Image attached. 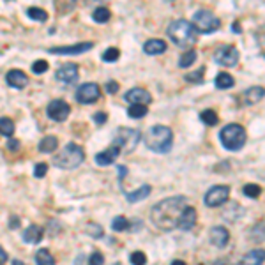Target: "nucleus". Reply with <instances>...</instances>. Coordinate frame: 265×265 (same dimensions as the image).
Returning <instances> with one entry per match:
<instances>
[{"label": "nucleus", "instance_id": "31", "mask_svg": "<svg viewBox=\"0 0 265 265\" xmlns=\"http://www.w3.org/2000/svg\"><path fill=\"white\" fill-rule=\"evenodd\" d=\"M147 112H149L147 104H131L128 110V115L131 118H142L147 115Z\"/></svg>", "mask_w": 265, "mask_h": 265}, {"label": "nucleus", "instance_id": "38", "mask_svg": "<svg viewBox=\"0 0 265 265\" xmlns=\"http://www.w3.org/2000/svg\"><path fill=\"white\" fill-rule=\"evenodd\" d=\"M87 233H88V235H92L94 239H101V237L104 235L103 228H101L99 225H96V223H88V225H87Z\"/></svg>", "mask_w": 265, "mask_h": 265}, {"label": "nucleus", "instance_id": "14", "mask_svg": "<svg viewBox=\"0 0 265 265\" xmlns=\"http://www.w3.org/2000/svg\"><path fill=\"white\" fill-rule=\"evenodd\" d=\"M126 101L131 104H149L150 101H152V96L149 94V90H145V88H131L129 92H126Z\"/></svg>", "mask_w": 265, "mask_h": 265}, {"label": "nucleus", "instance_id": "49", "mask_svg": "<svg viewBox=\"0 0 265 265\" xmlns=\"http://www.w3.org/2000/svg\"><path fill=\"white\" fill-rule=\"evenodd\" d=\"M172 265H186V262H182V260H173Z\"/></svg>", "mask_w": 265, "mask_h": 265}, {"label": "nucleus", "instance_id": "2", "mask_svg": "<svg viewBox=\"0 0 265 265\" xmlns=\"http://www.w3.org/2000/svg\"><path fill=\"white\" fill-rule=\"evenodd\" d=\"M145 145H147L152 152L157 154H166L172 150V145H173V132L170 128L166 126H152L145 132Z\"/></svg>", "mask_w": 265, "mask_h": 265}, {"label": "nucleus", "instance_id": "6", "mask_svg": "<svg viewBox=\"0 0 265 265\" xmlns=\"http://www.w3.org/2000/svg\"><path fill=\"white\" fill-rule=\"evenodd\" d=\"M193 27L197 32L200 34H212V32H216L219 29L221 21L216 18V15L209 9H200L195 13L193 16Z\"/></svg>", "mask_w": 265, "mask_h": 265}, {"label": "nucleus", "instance_id": "1", "mask_svg": "<svg viewBox=\"0 0 265 265\" xmlns=\"http://www.w3.org/2000/svg\"><path fill=\"white\" fill-rule=\"evenodd\" d=\"M187 207L186 197H170L161 200L150 211V219L163 232H172L179 225V217Z\"/></svg>", "mask_w": 265, "mask_h": 265}, {"label": "nucleus", "instance_id": "41", "mask_svg": "<svg viewBox=\"0 0 265 265\" xmlns=\"http://www.w3.org/2000/svg\"><path fill=\"white\" fill-rule=\"evenodd\" d=\"M88 265H103L104 264V256L99 253V251H96V253H92V255L88 256Z\"/></svg>", "mask_w": 265, "mask_h": 265}, {"label": "nucleus", "instance_id": "7", "mask_svg": "<svg viewBox=\"0 0 265 265\" xmlns=\"http://www.w3.org/2000/svg\"><path fill=\"white\" fill-rule=\"evenodd\" d=\"M140 132L136 129H131V128H118L117 129V134H115V145L117 147H124L126 150H132L136 147L138 142H140Z\"/></svg>", "mask_w": 265, "mask_h": 265}, {"label": "nucleus", "instance_id": "51", "mask_svg": "<svg viewBox=\"0 0 265 265\" xmlns=\"http://www.w3.org/2000/svg\"><path fill=\"white\" fill-rule=\"evenodd\" d=\"M233 30H235V32H239V23H237V21L233 23Z\"/></svg>", "mask_w": 265, "mask_h": 265}, {"label": "nucleus", "instance_id": "19", "mask_svg": "<svg viewBox=\"0 0 265 265\" xmlns=\"http://www.w3.org/2000/svg\"><path fill=\"white\" fill-rule=\"evenodd\" d=\"M44 237V230L39 225H30L27 230L23 232V241L29 244H39Z\"/></svg>", "mask_w": 265, "mask_h": 265}, {"label": "nucleus", "instance_id": "32", "mask_svg": "<svg viewBox=\"0 0 265 265\" xmlns=\"http://www.w3.org/2000/svg\"><path fill=\"white\" fill-rule=\"evenodd\" d=\"M200 118H201V122L207 124V126H216V124L219 122L217 113L214 112V110H203V112L200 113Z\"/></svg>", "mask_w": 265, "mask_h": 265}, {"label": "nucleus", "instance_id": "37", "mask_svg": "<svg viewBox=\"0 0 265 265\" xmlns=\"http://www.w3.org/2000/svg\"><path fill=\"white\" fill-rule=\"evenodd\" d=\"M118 57H120V51H118V48H108L106 51L103 53V60L104 62H117Z\"/></svg>", "mask_w": 265, "mask_h": 265}, {"label": "nucleus", "instance_id": "47", "mask_svg": "<svg viewBox=\"0 0 265 265\" xmlns=\"http://www.w3.org/2000/svg\"><path fill=\"white\" fill-rule=\"evenodd\" d=\"M18 226H20V219L16 216H13L11 217V228H18Z\"/></svg>", "mask_w": 265, "mask_h": 265}, {"label": "nucleus", "instance_id": "28", "mask_svg": "<svg viewBox=\"0 0 265 265\" xmlns=\"http://www.w3.org/2000/svg\"><path fill=\"white\" fill-rule=\"evenodd\" d=\"M193 62H197V51L195 50H187L179 57V67L186 69L189 66H193Z\"/></svg>", "mask_w": 265, "mask_h": 265}, {"label": "nucleus", "instance_id": "22", "mask_svg": "<svg viewBox=\"0 0 265 265\" xmlns=\"http://www.w3.org/2000/svg\"><path fill=\"white\" fill-rule=\"evenodd\" d=\"M246 104H256L258 101L264 99V88L262 87H251L249 90H246V94L242 96Z\"/></svg>", "mask_w": 265, "mask_h": 265}, {"label": "nucleus", "instance_id": "43", "mask_svg": "<svg viewBox=\"0 0 265 265\" xmlns=\"http://www.w3.org/2000/svg\"><path fill=\"white\" fill-rule=\"evenodd\" d=\"M92 118L98 126H103V124H106V120H108V115H106L104 112H98V113H94Z\"/></svg>", "mask_w": 265, "mask_h": 265}, {"label": "nucleus", "instance_id": "36", "mask_svg": "<svg viewBox=\"0 0 265 265\" xmlns=\"http://www.w3.org/2000/svg\"><path fill=\"white\" fill-rule=\"evenodd\" d=\"M203 73H205L203 67L197 69V71H193V73H187L186 82L187 83H201V82H203Z\"/></svg>", "mask_w": 265, "mask_h": 265}, {"label": "nucleus", "instance_id": "39", "mask_svg": "<svg viewBox=\"0 0 265 265\" xmlns=\"http://www.w3.org/2000/svg\"><path fill=\"white\" fill-rule=\"evenodd\" d=\"M129 260H131L132 265H145L147 264V256H145V253H142V251H134V253H131Z\"/></svg>", "mask_w": 265, "mask_h": 265}, {"label": "nucleus", "instance_id": "50", "mask_svg": "<svg viewBox=\"0 0 265 265\" xmlns=\"http://www.w3.org/2000/svg\"><path fill=\"white\" fill-rule=\"evenodd\" d=\"M13 265H25V264H23V262H20V260H15V262H13Z\"/></svg>", "mask_w": 265, "mask_h": 265}, {"label": "nucleus", "instance_id": "16", "mask_svg": "<svg viewBox=\"0 0 265 265\" xmlns=\"http://www.w3.org/2000/svg\"><path fill=\"white\" fill-rule=\"evenodd\" d=\"M5 82H7L9 87L20 90V88H25L29 85V76L23 71H20V69H11L9 73H7V76H5Z\"/></svg>", "mask_w": 265, "mask_h": 265}, {"label": "nucleus", "instance_id": "25", "mask_svg": "<svg viewBox=\"0 0 265 265\" xmlns=\"http://www.w3.org/2000/svg\"><path fill=\"white\" fill-rule=\"evenodd\" d=\"M214 83H216V87L219 88V90H226V88H232L235 85V80L228 73H219L216 76V82H214Z\"/></svg>", "mask_w": 265, "mask_h": 265}, {"label": "nucleus", "instance_id": "45", "mask_svg": "<svg viewBox=\"0 0 265 265\" xmlns=\"http://www.w3.org/2000/svg\"><path fill=\"white\" fill-rule=\"evenodd\" d=\"M104 88H106V92H108V94H115L118 90V83H117V82H108Z\"/></svg>", "mask_w": 265, "mask_h": 265}, {"label": "nucleus", "instance_id": "44", "mask_svg": "<svg viewBox=\"0 0 265 265\" xmlns=\"http://www.w3.org/2000/svg\"><path fill=\"white\" fill-rule=\"evenodd\" d=\"M7 149H9L11 152H16V150H20V142H18V140H13V138H11L9 142H7Z\"/></svg>", "mask_w": 265, "mask_h": 265}, {"label": "nucleus", "instance_id": "11", "mask_svg": "<svg viewBox=\"0 0 265 265\" xmlns=\"http://www.w3.org/2000/svg\"><path fill=\"white\" fill-rule=\"evenodd\" d=\"M46 113H48V117L55 122H64L66 118L69 117V113H71V108H69V104L62 99H55L51 103L48 104V108H46Z\"/></svg>", "mask_w": 265, "mask_h": 265}, {"label": "nucleus", "instance_id": "29", "mask_svg": "<svg viewBox=\"0 0 265 265\" xmlns=\"http://www.w3.org/2000/svg\"><path fill=\"white\" fill-rule=\"evenodd\" d=\"M15 132V122L9 117H0V134L5 138H11Z\"/></svg>", "mask_w": 265, "mask_h": 265}, {"label": "nucleus", "instance_id": "15", "mask_svg": "<svg viewBox=\"0 0 265 265\" xmlns=\"http://www.w3.org/2000/svg\"><path fill=\"white\" fill-rule=\"evenodd\" d=\"M57 80L66 85H71L78 80V66L76 64H66L57 71Z\"/></svg>", "mask_w": 265, "mask_h": 265}, {"label": "nucleus", "instance_id": "26", "mask_svg": "<svg viewBox=\"0 0 265 265\" xmlns=\"http://www.w3.org/2000/svg\"><path fill=\"white\" fill-rule=\"evenodd\" d=\"M110 18H112V13H110V9L104 7V5L98 7V9L92 13V20L96 21V23H108Z\"/></svg>", "mask_w": 265, "mask_h": 265}, {"label": "nucleus", "instance_id": "48", "mask_svg": "<svg viewBox=\"0 0 265 265\" xmlns=\"http://www.w3.org/2000/svg\"><path fill=\"white\" fill-rule=\"evenodd\" d=\"M118 173H120V181H124V177H126V173H128V168L126 166H118Z\"/></svg>", "mask_w": 265, "mask_h": 265}, {"label": "nucleus", "instance_id": "46", "mask_svg": "<svg viewBox=\"0 0 265 265\" xmlns=\"http://www.w3.org/2000/svg\"><path fill=\"white\" fill-rule=\"evenodd\" d=\"M7 262V253H5L2 248H0V265H4Z\"/></svg>", "mask_w": 265, "mask_h": 265}, {"label": "nucleus", "instance_id": "3", "mask_svg": "<svg viewBox=\"0 0 265 265\" xmlns=\"http://www.w3.org/2000/svg\"><path fill=\"white\" fill-rule=\"evenodd\" d=\"M197 30L187 20H177L168 25V37L181 48H189L197 43Z\"/></svg>", "mask_w": 265, "mask_h": 265}, {"label": "nucleus", "instance_id": "23", "mask_svg": "<svg viewBox=\"0 0 265 265\" xmlns=\"http://www.w3.org/2000/svg\"><path fill=\"white\" fill-rule=\"evenodd\" d=\"M264 264V249H253L242 258V265H262Z\"/></svg>", "mask_w": 265, "mask_h": 265}, {"label": "nucleus", "instance_id": "24", "mask_svg": "<svg viewBox=\"0 0 265 265\" xmlns=\"http://www.w3.org/2000/svg\"><path fill=\"white\" fill-rule=\"evenodd\" d=\"M59 147V140L55 136H44L39 142V152L41 154H50L53 152L55 149Z\"/></svg>", "mask_w": 265, "mask_h": 265}, {"label": "nucleus", "instance_id": "52", "mask_svg": "<svg viewBox=\"0 0 265 265\" xmlns=\"http://www.w3.org/2000/svg\"><path fill=\"white\" fill-rule=\"evenodd\" d=\"M165 2H173V0H165Z\"/></svg>", "mask_w": 265, "mask_h": 265}, {"label": "nucleus", "instance_id": "8", "mask_svg": "<svg viewBox=\"0 0 265 265\" xmlns=\"http://www.w3.org/2000/svg\"><path fill=\"white\" fill-rule=\"evenodd\" d=\"M230 198V187L228 186H214L205 193V201L207 207H219L223 203H226Z\"/></svg>", "mask_w": 265, "mask_h": 265}, {"label": "nucleus", "instance_id": "33", "mask_svg": "<svg viewBox=\"0 0 265 265\" xmlns=\"http://www.w3.org/2000/svg\"><path fill=\"white\" fill-rule=\"evenodd\" d=\"M27 16L32 18V20H35V21L48 20V13H46L44 9H39V7H30V9H27Z\"/></svg>", "mask_w": 265, "mask_h": 265}, {"label": "nucleus", "instance_id": "5", "mask_svg": "<svg viewBox=\"0 0 265 265\" xmlns=\"http://www.w3.org/2000/svg\"><path fill=\"white\" fill-rule=\"evenodd\" d=\"M246 129L242 128L241 124H228L221 129L219 132V140L223 143V147L228 149V150H241L246 143Z\"/></svg>", "mask_w": 265, "mask_h": 265}, {"label": "nucleus", "instance_id": "9", "mask_svg": "<svg viewBox=\"0 0 265 265\" xmlns=\"http://www.w3.org/2000/svg\"><path fill=\"white\" fill-rule=\"evenodd\" d=\"M99 98H101V88L98 83H83L76 90V101L82 104L96 103Z\"/></svg>", "mask_w": 265, "mask_h": 265}, {"label": "nucleus", "instance_id": "30", "mask_svg": "<svg viewBox=\"0 0 265 265\" xmlns=\"http://www.w3.org/2000/svg\"><path fill=\"white\" fill-rule=\"evenodd\" d=\"M76 0H55V9L59 15H67L69 11L74 9Z\"/></svg>", "mask_w": 265, "mask_h": 265}, {"label": "nucleus", "instance_id": "34", "mask_svg": "<svg viewBox=\"0 0 265 265\" xmlns=\"http://www.w3.org/2000/svg\"><path fill=\"white\" fill-rule=\"evenodd\" d=\"M112 228L115 232H126L128 228H131V223L128 221V217L124 216H117L112 221Z\"/></svg>", "mask_w": 265, "mask_h": 265}, {"label": "nucleus", "instance_id": "21", "mask_svg": "<svg viewBox=\"0 0 265 265\" xmlns=\"http://www.w3.org/2000/svg\"><path fill=\"white\" fill-rule=\"evenodd\" d=\"M150 191H152V187L149 186V184H145V186L142 187H138L136 191H132V193H128L126 195V198H128L129 203H136V201H142L145 200V198L150 195Z\"/></svg>", "mask_w": 265, "mask_h": 265}, {"label": "nucleus", "instance_id": "35", "mask_svg": "<svg viewBox=\"0 0 265 265\" xmlns=\"http://www.w3.org/2000/svg\"><path fill=\"white\" fill-rule=\"evenodd\" d=\"M242 195L248 198H258L262 195V187L258 184H246L242 187Z\"/></svg>", "mask_w": 265, "mask_h": 265}, {"label": "nucleus", "instance_id": "13", "mask_svg": "<svg viewBox=\"0 0 265 265\" xmlns=\"http://www.w3.org/2000/svg\"><path fill=\"white\" fill-rule=\"evenodd\" d=\"M118 156H120V147H117L113 143L106 150H103V152H99L96 156V163H98L99 166H110V165H113V163L117 161Z\"/></svg>", "mask_w": 265, "mask_h": 265}, {"label": "nucleus", "instance_id": "4", "mask_svg": "<svg viewBox=\"0 0 265 265\" xmlns=\"http://www.w3.org/2000/svg\"><path fill=\"white\" fill-rule=\"evenodd\" d=\"M85 159L83 149L76 145V143H67L60 154L53 157V165L57 168H62V170H74L78 168Z\"/></svg>", "mask_w": 265, "mask_h": 265}, {"label": "nucleus", "instance_id": "17", "mask_svg": "<svg viewBox=\"0 0 265 265\" xmlns=\"http://www.w3.org/2000/svg\"><path fill=\"white\" fill-rule=\"evenodd\" d=\"M195 225H197V211H195L193 207L187 205L186 209L182 211L181 217H179V225H177V228H181V230H184V232H189Z\"/></svg>", "mask_w": 265, "mask_h": 265}, {"label": "nucleus", "instance_id": "42", "mask_svg": "<svg viewBox=\"0 0 265 265\" xmlns=\"http://www.w3.org/2000/svg\"><path fill=\"white\" fill-rule=\"evenodd\" d=\"M46 172H48V165H46V163H39V165H35L34 175L37 177V179H43V177L46 175Z\"/></svg>", "mask_w": 265, "mask_h": 265}, {"label": "nucleus", "instance_id": "12", "mask_svg": "<svg viewBox=\"0 0 265 265\" xmlns=\"http://www.w3.org/2000/svg\"><path fill=\"white\" fill-rule=\"evenodd\" d=\"M94 48V43H78V44H71V46H55V48H50V53L51 55H80L85 53V51H90Z\"/></svg>", "mask_w": 265, "mask_h": 265}, {"label": "nucleus", "instance_id": "20", "mask_svg": "<svg viewBox=\"0 0 265 265\" xmlns=\"http://www.w3.org/2000/svg\"><path fill=\"white\" fill-rule=\"evenodd\" d=\"M143 51L147 55H161L166 51V43L163 39H149L143 44Z\"/></svg>", "mask_w": 265, "mask_h": 265}, {"label": "nucleus", "instance_id": "18", "mask_svg": "<svg viewBox=\"0 0 265 265\" xmlns=\"http://www.w3.org/2000/svg\"><path fill=\"white\" fill-rule=\"evenodd\" d=\"M228 241H230V233L225 226H214L211 230V242L216 248H225Z\"/></svg>", "mask_w": 265, "mask_h": 265}, {"label": "nucleus", "instance_id": "40", "mask_svg": "<svg viewBox=\"0 0 265 265\" xmlns=\"http://www.w3.org/2000/svg\"><path fill=\"white\" fill-rule=\"evenodd\" d=\"M32 71H34L35 74L46 73V71H48V62H46V60H35L34 64H32Z\"/></svg>", "mask_w": 265, "mask_h": 265}, {"label": "nucleus", "instance_id": "27", "mask_svg": "<svg viewBox=\"0 0 265 265\" xmlns=\"http://www.w3.org/2000/svg\"><path fill=\"white\" fill-rule=\"evenodd\" d=\"M35 265H55V256L48 249H39L35 253Z\"/></svg>", "mask_w": 265, "mask_h": 265}, {"label": "nucleus", "instance_id": "10", "mask_svg": "<svg viewBox=\"0 0 265 265\" xmlns=\"http://www.w3.org/2000/svg\"><path fill=\"white\" fill-rule=\"evenodd\" d=\"M214 60L223 67H233L239 62V51L235 46H221L214 55Z\"/></svg>", "mask_w": 265, "mask_h": 265}]
</instances>
